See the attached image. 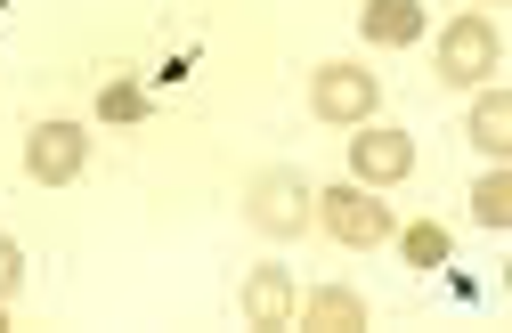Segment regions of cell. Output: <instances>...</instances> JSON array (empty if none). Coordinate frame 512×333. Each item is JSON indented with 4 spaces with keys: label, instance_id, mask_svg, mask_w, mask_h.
Listing matches in <instances>:
<instances>
[{
    "label": "cell",
    "instance_id": "cell-1",
    "mask_svg": "<svg viewBox=\"0 0 512 333\" xmlns=\"http://www.w3.org/2000/svg\"><path fill=\"white\" fill-rule=\"evenodd\" d=\"M244 220L261 228V236H277V244H293V236L317 228V187H309L301 171L277 163V171H261V179L244 187Z\"/></svg>",
    "mask_w": 512,
    "mask_h": 333
},
{
    "label": "cell",
    "instance_id": "cell-2",
    "mask_svg": "<svg viewBox=\"0 0 512 333\" xmlns=\"http://www.w3.org/2000/svg\"><path fill=\"white\" fill-rule=\"evenodd\" d=\"M374 106H382V82L366 74V65H350V57H334V65H317V74H309V114L317 122L358 130V122H374Z\"/></svg>",
    "mask_w": 512,
    "mask_h": 333
},
{
    "label": "cell",
    "instance_id": "cell-3",
    "mask_svg": "<svg viewBox=\"0 0 512 333\" xmlns=\"http://www.w3.org/2000/svg\"><path fill=\"white\" fill-rule=\"evenodd\" d=\"M317 220L334 228V244H391V236H399L391 204H382L366 179H350V187H334V195H317Z\"/></svg>",
    "mask_w": 512,
    "mask_h": 333
},
{
    "label": "cell",
    "instance_id": "cell-4",
    "mask_svg": "<svg viewBox=\"0 0 512 333\" xmlns=\"http://www.w3.org/2000/svg\"><path fill=\"white\" fill-rule=\"evenodd\" d=\"M496 65H504V41H496L488 17H456V25L439 33V82L464 90V82H488Z\"/></svg>",
    "mask_w": 512,
    "mask_h": 333
},
{
    "label": "cell",
    "instance_id": "cell-5",
    "mask_svg": "<svg viewBox=\"0 0 512 333\" xmlns=\"http://www.w3.org/2000/svg\"><path fill=\"white\" fill-rule=\"evenodd\" d=\"M82 163H90V139H82L74 122H33V130H25V179L66 187Z\"/></svg>",
    "mask_w": 512,
    "mask_h": 333
},
{
    "label": "cell",
    "instance_id": "cell-6",
    "mask_svg": "<svg viewBox=\"0 0 512 333\" xmlns=\"http://www.w3.org/2000/svg\"><path fill=\"white\" fill-rule=\"evenodd\" d=\"M350 171H358L366 187H399V179L415 171V139H407V130H374V122H358V139H350Z\"/></svg>",
    "mask_w": 512,
    "mask_h": 333
},
{
    "label": "cell",
    "instance_id": "cell-7",
    "mask_svg": "<svg viewBox=\"0 0 512 333\" xmlns=\"http://www.w3.org/2000/svg\"><path fill=\"white\" fill-rule=\"evenodd\" d=\"M236 301H244V325H285V317H293V277L277 269V260H261V269L244 277Z\"/></svg>",
    "mask_w": 512,
    "mask_h": 333
},
{
    "label": "cell",
    "instance_id": "cell-8",
    "mask_svg": "<svg viewBox=\"0 0 512 333\" xmlns=\"http://www.w3.org/2000/svg\"><path fill=\"white\" fill-rule=\"evenodd\" d=\"M358 33H366L374 49H407V41L423 33V0H366Z\"/></svg>",
    "mask_w": 512,
    "mask_h": 333
},
{
    "label": "cell",
    "instance_id": "cell-9",
    "mask_svg": "<svg viewBox=\"0 0 512 333\" xmlns=\"http://www.w3.org/2000/svg\"><path fill=\"white\" fill-rule=\"evenodd\" d=\"M301 325H317V333H366V301L350 285H317L301 301Z\"/></svg>",
    "mask_w": 512,
    "mask_h": 333
},
{
    "label": "cell",
    "instance_id": "cell-10",
    "mask_svg": "<svg viewBox=\"0 0 512 333\" xmlns=\"http://www.w3.org/2000/svg\"><path fill=\"white\" fill-rule=\"evenodd\" d=\"M464 139L488 155V163H504V147H512V98L504 90H488L480 106H472V122H464Z\"/></svg>",
    "mask_w": 512,
    "mask_h": 333
},
{
    "label": "cell",
    "instance_id": "cell-11",
    "mask_svg": "<svg viewBox=\"0 0 512 333\" xmlns=\"http://www.w3.org/2000/svg\"><path fill=\"white\" fill-rule=\"evenodd\" d=\"M155 114V98L139 90V82H106L98 90V122H114V130H131V122H147Z\"/></svg>",
    "mask_w": 512,
    "mask_h": 333
},
{
    "label": "cell",
    "instance_id": "cell-12",
    "mask_svg": "<svg viewBox=\"0 0 512 333\" xmlns=\"http://www.w3.org/2000/svg\"><path fill=\"white\" fill-rule=\"evenodd\" d=\"M472 220H480V228H504V220H512V179H504V163L472 179Z\"/></svg>",
    "mask_w": 512,
    "mask_h": 333
},
{
    "label": "cell",
    "instance_id": "cell-13",
    "mask_svg": "<svg viewBox=\"0 0 512 333\" xmlns=\"http://www.w3.org/2000/svg\"><path fill=\"white\" fill-rule=\"evenodd\" d=\"M399 252L415 260V269H439V260H447V228H431V220H415V228L399 236Z\"/></svg>",
    "mask_w": 512,
    "mask_h": 333
},
{
    "label": "cell",
    "instance_id": "cell-14",
    "mask_svg": "<svg viewBox=\"0 0 512 333\" xmlns=\"http://www.w3.org/2000/svg\"><path fill=\"white\" fill-rule=\"evenodd\" d=\"M17 293H25V252H17V236H0V309Z\"/></svg>",
    "mask_w": 512,
    "mask_h": 333
}]
</instances>
